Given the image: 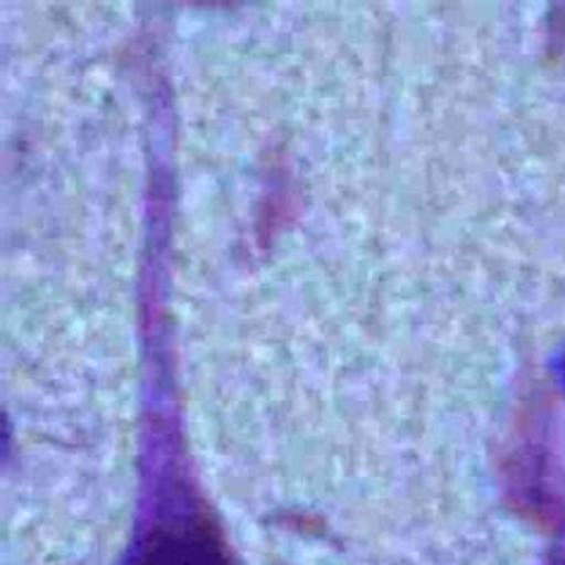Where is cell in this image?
Listing matches in <instances>:
<instances>
[{
	"label": "cell",
	"mask_w": 565,
	"mask_h": 565,
	"mask_svg": "<svg viewBox=\"0 0 565 565\" xmlns=\"http://www.w3.org/2000/svg\"><path fill=\"white\" fill-rule=\"evenodd\" d=\"M125 565H232L217 530L191 515L153 525Z\"/></svg>",
	"instance_id": "1"
},
{
	"label": "cell",
	"mask_w": 565,
	"mask_h": 565,
	"mask_svg": "<svg viewBox=\"0 0 565 565\" xmlns=\"http://www.w3.org/2000/svg\"><path fill=\"white\" fill-rule=\"evenodd\" d=\"M546 565H565V552L563 554H554L552 558H548Z\"/></svg>",
	"instance_id": "2"
},
{
	"label": "cell",
	"mask_w": 565,
	"mask_h": 565,
	"mask_svg": "<svg viewBox=\"0 0 565 565\" xmlns=\"http://www.w3.org/2000/svg\"><path fill=\"white\" fill-rule=\"evenodd\" d=\"M558 377L563 380V386H565V355L561 359V375Z\"/></svg>",
	"instance_id": "3"
}]
</instances>
